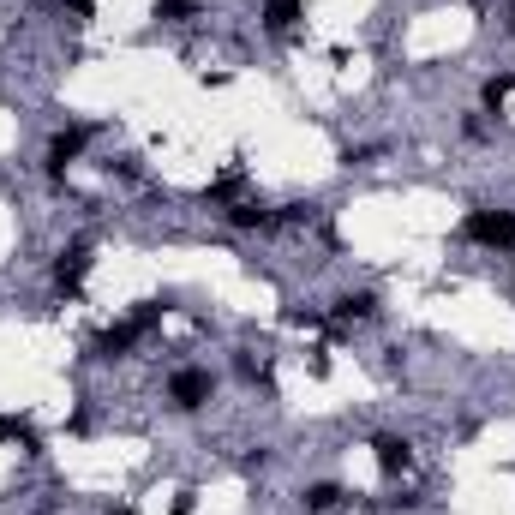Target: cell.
I'll use <instances>...</instances> for the list:
<instances>
[{"instance_id":"cell-10","label":"cell","mask_w":515,"mask_h":515,"mask_svg":"<svg viewBox=\"0 0 515 515\" xmlns=\"http://www.w3.org/2000/svg\"><path fill=\"white\" fill-rule=\"evenodd\" d=\"M0 444H18L24 456H42V438H36L24 420H12V414H0Z\"/></svg>"},{"instance_id":"cell-9","label":"cell","mask_w":515,"mask_h":515,"mask_svg":"<svg viewBox=\"0 0 515 515\" xmlns=\"http://www.w3.org/2000/svg\"><path fill=\"white\" fill-rule=\"evenodd\" d=\"M378 312V294H342L336 300V324H366Z\"/></svg>"},{"instance_id":"cell-1","label":"cell","mask_w":515,"mask_h":515,"mask_svg":"<svg viewBox=\"0 0 515 515\" xmlns=\"http://www.w3.org/2000/svg\"><path fill=\"white\" fill-rule=\"evenodd\" d=\"M462 240L492 246V252H515V210H468Z\"/></svg>"},{"instance_id":"cell-8","label":"cell","mask_w":515,"mask_h":515,"mask_svg":"<svg viewBox=\"0 0 515 515\" xmlns=\"http://www.w3.org/2000/svg\"><path fill=\"white\" fill-rule=\"evenodd\" d=\"M300 18H306V0H264V24H270L276 36H282V30H294Z\"/></svg>"},{"instance_id":"cell-5","label":"cell","mask_w":515,"mask_h":515,"mask_svg":"<svg viewBox=\"0 0 515 515\" xmlns=\"http://www.w3.org/2000/svg\"><path fill=\"white\" fill-rule=\"evenodd\" d=\"M84 144H90V126H66V132H54V144H48V174H66V168L84 156Z\"/></svg>"},{"instance_id":"cell-3","label":"cell","mask_w":515,"mask_h":515,"mask_svg":"<svg viewBox=\"0 0 515 515\" xmlns=\"http://www.w3.org/2000/svg\"><path fill=\"white\" fill-rule=\"evenodd\" d=\"M138 336H144V324H138V318H120V324H108V330L90 336V354H96V360H120Z\"/></svg>"},{"instance_id":"cell-13","label":"cell","mask_w":515,"mask_h":515,"mask_svg":"<svg viewBox=\"0 0 515 515\" xmlns=\"http://www.w3.org/2000/svg\"><path fill=\"white\" fill-rule=\"evenodd\" d=\"M515 96V72H498V78H486V108H504Z\"/></svg>"},{"instance_id":"cell-4","label":"cell","mask_w":515,"mask_h":515,"mask_svg":"<svg viewBox=\"0 0 515 515\" xmlns=\"http://www.w3.org/2000/svg\"><path fill=\"white\" fill-rule=\"evenodd\" d=\"M90 264H96V258H90V246H66V252L54 258V288H60V294H78V288H84V276H90Z\"/></svg>"},{"instance_id":"cell-17","label":"cell","mask_w":515,"mask_h":515,"mask_svg":"<svg viewBox=\"0 0 515 515\" xmlns=\"http://www.w3.org/2000/svg\"><path fill=\"white\" fill-rule=\"evenodd\" d=\"M108 515H132V510H108Z\"/></svg>"},{"instance_id":"cell-2","label":"cell","mask_w":515,"mask_h":515,"mask_svg":"<svg viewBox=\"0 0 515 515\" xmlns=\"http://www.w3.org/2000/svg\"><path fill=\"white\" fill-rule=\"evenodd\" d=\"M210 390H216V378H210L204 366H180V372L168 378V402H174L180 414H198V408L210 402Z\"/></svg>"},{"instance_id":"cell-7","label":"cell","mask_w":515,"mask_h":515,"mask_svg":"<svg viewBox=\"0 0 515 515\" xmlns=\"http://www.w3.org/2000/svg\"><path fill=\"white\" fill-rule=\"evenodd\" d=\"M228 222H234V228H276L282 216H276V210H264L258 198H240V204L228 210Z\"/></svg>"},{"instance_id":"cell-12","label":"cell","mask_w":515,"mask_h":515,"mask_svg":"<svg viewBox=\"0 0 515 515\" xmlns=\"http://www.w3.org/2000/svg\"><path fill=\"white\" fill-rule=\"evenodd\" d=\"M240 186H246V174H240V168H228V174L210 186V204H234V198H240Z\"/></svg>"},{"instance_id":"cell-11","label":"cell","mask_w":515,"mask_h":515,"mask_svg":"<svg viewBox=\"0 0 515 515\" xmlns=\"http://www.w3.org/2000/svg\"><path fill=\"white\" fill-rule=\"evenodd\" d=\"M312 515H324V510H336L342 504V486H330V480H318V486H306V498H300Z\"/></svg>"},{"instance_id":"cell-15","label":"cell","mask_w":515,"mask_h":515,"mask_svg":"<svg viewBox=\"0 0 515 515\" xmlns=\"http://www.w3.org/2000/svg\"><path fill=\"white\" fill-rule=\"evenodd\" d=\"M60 12H72L78 24H90L96 18V0H60Z\"/></svg>"},{"instance_id":"cell-14","label":"cell","mask_w":515,"mask_h":515,"mask_svg":"<svg viewBox=\"0 0 515 515\" xmlns=\"http://www.w3.org/2000/svg\"><path fill=\"white\" fill-rule=\"evenodd\" d=\"M150 12L162 24H180V18H192V0H150Z\"/></svg>"},{"instance_id":"cell-16","label":"cell","mask_w":515,"mask_h":515,"mask_svg":"<svg viewBox=\"0 0 515 515\" xmlns=\"http://www.w3.org/2000/svg\"><path fill=\"white\" fill-rule=\"evenodd\" d=\"M510 36H515V6H510Z\"/></svg>"},{"instance_id":"cell-6","label":"cell","mask_w":515,"mask_h":515,"mask_svg":"<svg viewBox=\"0 0 515 515\" xmlns=\"http://www.w3.org/2000/svg\"><path fill=\"white\" fill-rule=\"evenodd\" d=\"M372 456H378V468H384L390 480L414 468V444H408V438H378V444H372Z\"/></svg>"}]
</instances>
